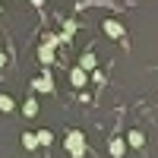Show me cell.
Segmentation results:
<instances>
[{
    "mask_svg": "<svg viewBox=\"0 0 158 158\" xmlns=\"http://www.w3.org/2000/svg\"><path fill=\"white\" fill-rule=\"evenodd\" d=\"M63 149H67L73 158H82V155L89 152V146H85V133H82V130H70L67 139H63Z\"/></svg>",
    "mask_w": 158,
    "mask_h": 158,
    "instance_id": "cell-1",
    "label": "cell"
},
{
    "mask_svg": "<svg viewBox=\"0 0 158 158\" xmlns=\"http://www.w3.org/2000/svg\"><path fill=\"white\" fill-rule=\"evenodd\" d=\"M32 89H35V92H54V73H51V70H41V76L32 79Z\"/></svg>",
    "mask_w": 158,
    "mask_h": 158,
    "instance_id": "cell-2",
    "label": "cell"
},
{
    "mask_svg": "<svg viewBox=\"0 0 158 158\" xmlns=\"http://www.w3.org/2000/svg\"><path fill=\"white\" fill-rule=\"evenodd\" d=\"M101 29H104V35H108V38H123V35H127V25L117 22V19H104Z\"/></svg>",
    "mask_w": 158,
    "mask_h": 158,
    "instance_id": "cell-3",
    "label": "cell"
},
{
    "mask_svg": "<svg viewBox=\"0 0 158 158\" xmlns=\"http://www.w3.org/2000/svg\"><path fill=\"white\" fill-rule=\"evenodd\" d=\"M38 60H41V67L51 70V63H54V44H38Z\"/></svg>",
    "mask_w": 158,
    "mask_h": 158,
    "instance_id": "cell-4",
    "label": "cell"
},
{
    "mask_svg": "<svg viewBox=\"0 0 158 158\" xmlns=\"http://www.w3.org/2000/svg\"><path fill=\"white\" fill-rule=\"evenodd\" d=\"M127 146L130 149H142L146 146V133H142V130H130L127 133Z\"/></svg>",
    "mask_w": 158,
    "mask_h": 158,
    "instance_id": "cell-5",
    "label": "cell"
},
{
    "mask_svg": "<svg viewBox=\"0 0 158 158\" xmlns=\"http://www.w3.org/2000/svg\"><path fill=\"white\" fill-rule=\"evenodd\" d=\"M85 82H89V76H85V70H79V67H73V70H70V85H73V89H82Z\"/></svg>",
    "mask_w": 158,
    "mask_h": 158,
    "instance_id": "cell-6",
    "label": "cell"
},
{
    "mask_svg": "<svg viewBox=\"0 0 158 158\" xmlns=\"http://www.w3.org/2000/svg\"><path fill=\"white\" fill-rule=\"evenodd\" d=\"M19 142H22V149H25V152H35V149H38V136L32 133V130H25V133L19 136Z\"/></svg>",
    "mask_w": 158,
    "mask_h": 158,
    "instance_id": "cell-7",
    "label": "cell"
},
{
    "mask_svg": "<svg viewBox=\"0 0 158 158\" xmlns=\"http://www.w3.org/2000/svg\"><path fill=\"white\" fill-rule=\"evenodd\" d=\"M19 111H22V117H29V120H32V117L38 114V101H35V98H25Z\"/></svg>",
    "mask_w": 158,
    "mask_h": 158,
    "instance_id": "cell-8",
    "label": "cell"
},
{
    "mask_svg": "<svg viewBox=\"0 0 158 158\" xmlns=\"http://www.w3.org/2000/svg\"><path fill=\"white\" fill-rule=\"evenodd\" d=\"M111 155H114V158H123V155H127V139H120V136L111 139Z\"/></svg>",
    "mask_w": 158,
    "mask_h": 158,
    "instance_id": "cell-9",
    "label": "cell"
},
{
    "mask_svg": "<svg viewBox=\"0 0 158 158\" xmlns=\"http://www.w3.org/2000/svg\"><path fill=\"white\" fill-rule=\"evenodd\" d=\"M76 67H79V70H85V73H89V70H95V54H92V51H85V54L79 57Z\"/></svg>",
    "mask_w": 158,
    "mask_h": 158,
    "instance_id": "cell-10",
    "label": "cell"
},
{
    "mask_svg": "<svg viewBox=\"0 0 158 158\" xmlns=\"http://www.w3.org/2000/svg\"><path fill=\"white\" fill-rule=\"evenodd\" d=\"M38 149H44V146H51V142H54V133H51V130H38Z\"/></svg>",
    "mask_w": 158,
    "mask_h": 158,
    "instance_id": "cell-11",
    "label": "cell"
},
{
    "mask_svg": "<svg viewBox=\"0 0 158 158\" xmlns=\"http://www.w3.org/2000/svg\"><path fill=\"white\" fill-rule=\"evenodd\" d=\"M13 111H16V101L10 95H0V114H13Z\"/></svg>",
    "mask_w": 158,
    "mask_h": 158,
    "instance_id": "cell-12",
    "label": "cell"
},
{
    "mask_svg": "<svg viewBox=\"0 0 158 158\" xmlns=\"http://www.w3.org/2000/svg\"><path fill=\"white\" fill-rule=\"evenodd\" d=\"M3 60H6V57H3V51H0V67H3Z\"/></svg>",
    "mask_w": 158,
    "mask_h": 158,
    "instance_id": "cell-13",
    "label": "cell"
},
{
    "mask_svg": "<svg viewBox=\"0 0 158 158\" xmlns=\"http://www.w3.org/2000/svg\"><path fill=\"white\" fill-rule=\"evenodd\" d=\"M0 13H3V6H0Z\"/></svg>",
    "mask_w": 158,
    "mask_h": 158,
    "instance_id": "cell-14",
    "label": "cell"
}]
</instances>
